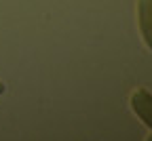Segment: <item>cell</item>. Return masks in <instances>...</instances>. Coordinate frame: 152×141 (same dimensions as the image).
<instances>
[{
	"label": "cell",
	"mask_w": 152,
	"mask_h": 141,
	"mask_svg": "<svg viewBox=\"0 0 152 141\" xmlns=\"http://www.w3.org/2000/svg\"><path fill=\"white\" fill-rule=\"evenodd\" d=\"M131 110L148 129H152V93H148L146 89H137L131 95Z\"/></svg>",
	"instance_id": "6da1fadb"
},
{
	"label": "cell",
	"mask_w": 152,
	"mask_h": 141,
	"mask_svg": "<svg viewBox=\"0 0 152 141\" xmlns=\"http://www.w3.org/2000/svg\"><path fill=\"white\" fill-rule=\"evenodd\" d=\"M137 25L146 47L152 51V0H137Z\"/></svg>",
	"instance_id": "7a4b0ae2"
},
{
	"label": "cell",
	"mask_w": 152,
	"mask_h": 141,
	"mask_svg": "<svg viewBox=\"0 0 152 141\" xmlns=\"http://www.w3.org/2000/svg\"><path fill=\"white\" fill-rule=\"evenodd\" d=\"M4 89H7V86H4L2 82H0V95H2V93H4Z\"/></svg>",
	"instance_id": "3957f363"
}]
</instances>
